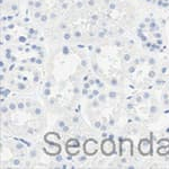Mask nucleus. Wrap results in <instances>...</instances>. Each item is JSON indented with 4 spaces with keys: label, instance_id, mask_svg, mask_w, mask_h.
Returning <instances> with one entry per match:
<instances>
[]
</instances>
